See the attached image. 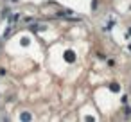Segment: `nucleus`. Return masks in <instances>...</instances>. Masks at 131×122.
I'll return each mask as SVG.
<instances>
[{
  "label": "nucleus",
  "instance_id": "nucleus-1",
  "mask_svg": "<svg viewBox=\"0 0 131 122\" xmlns=\"http://www.w3.org/2000/svg\"><path fill=\"white\" fill-rule=\"evenodd\" d=\"M65 59H66V61H75V54L72 52V50L65 52Z\"/></svg>",
  "mask_w": 131,
  "mask_h": 122
},
{
  "label": "nucleus",
  "instance_id": "nucleus-2",
  "mask_svg": "<svg viewBox=\"0 0 131 122\" xmlns=\"http://www.w3.org/2000/svg\"><path fill=\"white\" fill-rule=\"evenodd\" d=\"M22 120H31L33 117H31V113H22V117H20Z\"/></svg>",
  "mask_w": 131,
  "mask_h": 122
}]
</instances>
